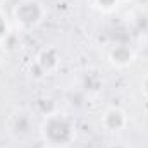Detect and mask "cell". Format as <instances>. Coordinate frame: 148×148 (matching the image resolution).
Returning <instances> with one entry per match:
<instances>
[{
  "instance_id": "cell-9",
  "label": "cell",
  "mask_w": 148,
  "mask_h": 148,
  "mask_svg": "<svg viewBox=\"0 0 148 148\" xmlns=\"http://www.w3.org/2000/svg\"><path fill=\"white\" fill-rule=\"evenodd\" d=\"M141 93L147 97V100H148V74L141 79Z\"/></svg>"
},
{
  "instance_id": "cell-13",
  "label": "cell",
  "mask_w": 148,
  "mask_h": 148,
  "mask_svg": "<svg viewBox=\"0 0 148 148\" xmlns=\"http://www.w3.org/2000/svg\"><path fill=\"white\" fill-rule=\"evenodd\" d=\"M147 112H148V100H147Z\"/></svg>"
},
{
  "instance_id": "cell-1",
  "label": "cell",
  "mask_w": 148,
  "mask_h": 148,
  "mask_svg": "<svg viewBox=\"0 0 148 148\" xmlns=\"http://www.w3.org/2000/svg\"><path fill=\"white\" fill-rule=\"evenodd\" d=\"M40 134L50 148H67L76 140V122L66 112L53 110L43 115Z\"/></svg>"
},
{
  "instance_id": "cell-7",
  "label": "cell",
  "mask_w": 148,
  "mask_h": 148,
  "mask_svg": "<svg viewBox=\"0 0 148 148\" xmlns=\"http://www.w3.org/2000/svg\"><path fill=\"white\" fill-rule=\"evenodd\" d=\"M31 129H33V119L29 114L19 112L12 117V121H10V133L12 134L23 138V136H28L31 133Z\"/></svg>"
},
{
  "instance_id": "cell-8",
  "label": "cell",
  "mask_w": 148,
  "mask_h": 148,
  "mask_svg": "<svg viewBox=\"0 0 148 148\" xmlns=\"http://www.w3.org/2000/svg\"><path fill=\"white\" fill-rule=\"evenodd\" d=\"M10 31H9V23H7V17H5V14L0 10V43L3 41V38L7 36Z\"/></svg>"
},
{
  "instance_id": "cell-12",
  "label": "cell",
  "mask_w": 148,
  "mask_h": 148,
  "mask_svg": "<svg viewBox=\"0 0 148 148\" xmlns=\"http://www.w3.org/2000/svg\"><path fill=\"white\" fill-rule=\"evenodd\" d=\"M3 53H5V50L0 47V66H2V60H3Z\"/></svg>"
},
{
  "instance_id": "cell-4",
  "label": "cell",
  "mask_w": 148,
  "mask_h": 148,
  "mask_svg": "<svg viewBox=\"0 0 148 148\" xmlns=\"http://www.w3.org/2000/svg\"><path fill=\"white\" fill-rule=\"evenodd\" d=\"M38 66L41 67V71L45 73V76L48 74H53L59 67H60V52L53 47H45L38 52L36 59H35Z\"/></svg>"
},
{
  "instance_id": "cell-11",
  "label": "cell",
  "mask_w": 148,
  "mask_h": 148,
  "mask_svg": "<svg viewBox=\"0 0 148 148\" xmlns=\"http://www.w3.org/2000/svg\"><path fill=\"white\" fill-rule=\"evenodd\" d=\"M107 148H129L126 143H121V141H115V143H110Z\"/></svg>"
},
{
  "instance_id": "cell-5",
  "label": "cell",
  "mask_w": 148,
  "mask_h": 148,
  "mask_svg": "<svg viewBox=\"0 0 148 148\" xmlns=\"http://www.w3.org/2000/svg\"><path fill=\"white\" fill-rule=\"evenodd\" d=\"M109 60L115 67H127L134 60V52L126 43H117L109 50Z\"/></svg>"
},
{
  "instance_id": "cell-2",
  "label": "cell",
  "mask_w": 148,
  "mask_h": 148,
  "mask_svg": "<svg viewBox=\"0 0 148 148\" xmlns=\"http://www.w3.org/2000/svg\"><path fill=\"white\" fill-rule=\"evenodd\" d=\"M12 16L21 29H33L43 23L47 9L40 0H19L12 10Z\"/></svg>"
},
{
  "instance_id": "cell-6",
  "label": "cell",
  "mask_w": 148,
  "mask_h": 148,
  "mask_svg": "<svg viewBox=\"0 0 148 148\" xmlns=\"http://www.w3.org/2000/svg\"><path fill=\"white\" fill-rule=\"evenodd\" d=\"M103 88V77L97 69H90L81 76V91L84 95H97Z\"/></svg>"
},
{
  "instance_id": "cell-10",
  "label": "cell",
  "mask_w": 148,
  "mask_h": 148,
  "mask_svg": "<svg viewBox=\"0 0 148 148\" xmlns=\"http://www.w3.org/2000/svg\"><path fill=\"white\" fill-rule=\"evenodd\" d=\"M93 2H95L97 5H100V7H107V9H109V7L114 5L115 0H93Z\"/></svg>"
},
{
  "instance_id": "cell-3",
  "label": "cell",
  "mask_w": 148,
  "mask_h": 148,
  "mask_svg": "<svg viewBox=\"0 0 148 148\" xmlns=\"http://www.w3.org/2000/svg\"><path fill=\"white\" fill-rule=\"evenodd\" d=\"M127 124H129V117L126 110L121 107H109L102 115V126L109 133H121L127 127Z\"/></svg>"
}]
</instances>
